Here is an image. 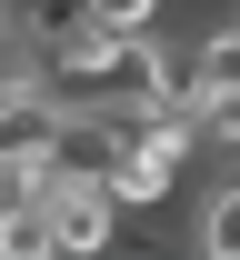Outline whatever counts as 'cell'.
<instances>
[{
    "instance_id": "6da1fadb",
    "label": "cell",
    "mask_w": 240,
    "mask_h": 260,
    "mask_svg": "<svg viewBox=\"0 0 240 260\" xmlns=\"http://www.w3.org/2000/svg\"><path fill=\"white\" fill-rule=\"evenodd\" d=\"M60 250V220H50V200L20 190V200H0V260H50Z\"/></svg>"
},
{
    "instance_id": "7a4b0ae2",
    "label": "cell",
    "mask_w": 240,
    "mask_h": 260,
    "mask_svg": "<svg viewBox=\"0 0 240 260\" xmlns=\"http://www.w3.org/2000/svg\"><path fill=\"white\" fill-rule=\"evenodd\" d=\"M200 250H220V260H240V180H220V190L200 200Z\"/></svg>"
},
{
    "instance_id": "3957f363",
    "label": "cell",
    "mask_w": 240,
    "mask_h": 260,
    "mask_svg": "<svg viewBox=\"0 0 240 260\" xmlns=\"http://www.w3.org/2000/svg\"><path fill=\"white\" fill-rule=\"evenodd\" d=\"M80 10L110 20V30H150V20H160V0H80Z\"/></svg>"
}]
</instances>
